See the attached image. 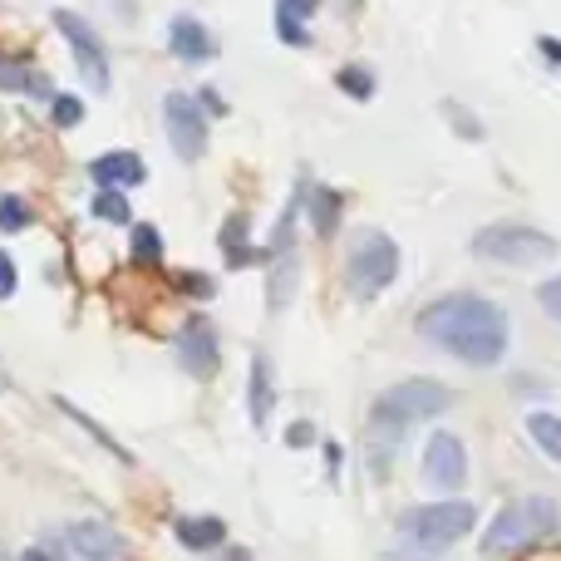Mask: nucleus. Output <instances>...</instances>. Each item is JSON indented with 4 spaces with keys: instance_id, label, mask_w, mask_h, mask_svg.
Masks as SVG:
<instances>
[{
    "instance_id": "9b49d317",
    "label": "nucleus",
    "mask_w": 561,
    "mask_h": 561,
    "mask_svg": "<svg viewBox=\"0 0 561 561\" xmlns=\"http://www.w3.org/2000/svg\"><path fill=\"white\" fill-rule=\"evenodd\" d=\"M173 359L183 375L193 379H217V369H222V335H217V325L207 316H193L178 325L173 335Z\"/></svg>"
},
{
    "instance_id": "5701e85b",
    "label": "nucleus",
    "mask_w": 561,
    "mask_h": 561,
    "mask_svg": "<svg viewBox=\"0 0 561 561\" xmlns=\"http://www.w3.org/2000/svg\"><path fill=\"white\" fill-rule=\"evenodd\" d=\"M128 262L134 266H163V232H158L153 222H134V232H128Z\"/></svg>"
},
{
    "instance_id": "4be33fe9",
    "label": "nucleus",
    "mask_w": 561,
    "mask_h": 561,
    "mask_svg": "<svg viewBox=\"0 0 561 561\" xmlns=\"http://www.w3.org/2000/svg\"><path fill=\"white\" fill-rule=\"evenodd\" d=\"M55 409H59V414H65V419H75V424H79V428H84V434H89V438H94V444H99V448H104V454H114V458H118V463H134V454H128V448H124V444H118V438H114V434H108V428H104V424H99V419H89V414H84V409H79V404H69V399H55Z\"/></svg>"
},
{
    "instance_id": "20e7f679",
    "label": "nucleus",
    "mask_w": 561,
    "mask_h": 561,
    "mask_svg": "<svg viewBox=\"0 0 561 561\" xmlns=\"http://www.w3.org/2000/svg\"><path fill=\"white\" fill-rule=\"evenodd\" d=\"M399 542L424 547V552H448L463 537H473L478 507L468 497H434V503H414L399 513Z\"/></svg>"
},
{
    "instance_id": "c85d7f7f",
    "label": "nucleus",
    "mask_w": 561,
    "mask_h": 561,
    "mask_svg": "<svg viewBox=\"0 0 561 561\" xmlns=\"http://www.w3.org/2000/svg\"><path fill=\"white\" fill-rule=\"evenodd\" d=\"M173 286L183 290V296H193V300H213L217 296V280L207 276V272H178Z\"/></svg>"
},
{
    "instance_id": "f8f14e48",
    "label": "nucleus",
    "mask_w": 561,
    "mask_h": 561,
    "mask_svg": "<svg viewBox=\"0 0 561 561\" xmlns=\"http://www.w3.org/2000/svg\"><path fill=\"white\" fill-rule=\"evenodd\" d=\"M168 55L178 59V65H213L217 59V35L203 25L197 15H173L168 20Z\"/></svg>"
},
{
    "instance_id": "f3484780",
    "label": "nucleus",
    "mask_w": 561,
    "mask_h": 561,
    "mask_svg": "<svg viewBox=\"0 0 561 561\" xmlns=\"http://www.w3.org/2000/svg\"><path fill=\"white\" fill-rule=\"evenodd\" d=\"M306 217H310V232L320 242H330L340 232V222H345V193L325 183H306Z\"/></svg>"
},
{
    "instance_id": "412c9836",
    "label": "nucleus",
    "mask_w": 561,
    "mask_h": 561,
    "mask_svg": "<svg viewBox=\"0 0 561 561\" xmlns=\"http://www.w3.org/2000/svg\"><path fill=\"white\" fill-rule=\"evenodd\" d=\"M523 428H527V438L537 444V454H542L547 463L561 468V414H552V409H527Z\"/></svg>"
},
{
    "instance_id": "f03ea898",
    "label": "nucleus",
    "mask_w": 561,
    "mask_h": 561,
    "mask_svg": "<svg viewBox=\"0 0 561 561\" xmlns=\"http://www.w3.org/2000/svg\"><path fill=\"white\" fill-rule=\"evenodd\" d=\"M454 399L458 394L444 379H428V375H409V379H399V385L379 389L375 404H369V419H365V473L375 478V483H385L399 463V448H404L409 428L448 414Z\"/></svg>"
},
{
    "instance_id": "dca6fc26",
    "label": "nucleus",
    "mask_w": 561,
    "mask_h": 561,
    "mask_svg": "<svg viewBox=\"0 0 561 561\" xmlns=\"http://www.w3.org/2000/svg\"><path fill=\"white\" fill-rule=\"evenodd\" d=\"M320 0H276L272 5V25H276V39L290 49H310L316 35H310V20H316Z\"/></svg>"
},
{
    "instance_id": "72a5a7b5",
    "label": "nucleus",
    "mask_w": 561,
    "mask_h": 561,
    "mask_svg": "<svg viewBox=\"0 0 561 561\" xmlns=\"http://www.w3.org/2000/svg\"><path fill=\"white\" fill-rule=\"evenodd\" d=\"M316 444V424L310 419H296V424L286 428V448H310Z\"/></svg>"
},
{
    "instance_id": "e433bc0d",
    "label": "nucleus",
    "mask_w": 561,
    "mask_h": 561,
    "mask_svg": "<svg viewBox=\"0 0 561 561\" xmlns=\"http://www.w3.org/2000/svg\"><path fill=\"white\" fill-rule=\"evenodd\" d=\"M537 49H542V59H552V65L561 69V39H552V35H542V39H537Z\"/></svg>"
},
{
    "instance_id": "b1692460",
    "label": "nucleus",
    "mask_w": 561,
    "mask_h": 561,
    "mask_svg": "<svg viewBox=\"0 0 561 561\" xmlns=\"http://www.w3.org/2000/svg\"><path fill=\"white\" fill-rule=\"evenodd\" d=\"M335 89H340L345 99H355V104H369V99L379 94V79H375V69L355 59V65H340V69H335Z\"/></svg>"
},
{
    "instance_id": "423d86ee",
    "label": "nucleus",
    "mask_w": 561,
    "mask_h": 561,
    "mask_svg": "<svg viewBox=\"0 0 561 561\" xmlns=\"http://www.w3.org/2000/svg\"><path fill=\"white\" fill-rule=\"evenodd\" d=\"M399 266H404V252L389 232L379 227H359L350 237V252H345V290L355 300H375L385 296L389 286L399 280Z\"/></svg>"
},
{
    "instance_id": "1a4fd4ad",
    "label": "nucleus",
    "mask_w": 561,
    "mask_h": 561,
    "mask_svg": "<svg viewBox=\"0 0 561 561\" xmlns=\"http://www.w3.org/2000/svg\"><path fill=\"white\" fill-rule=\"evenodd\" d=\"M419 478L438 497H458L468 488V444L448 428H434L424 444V458H419Z\"/></svg>"
},
{
    "instance_id": "7c9ffc66",
    "label": "nucleus",
    "mask_w": 561,
    "mask_h": 561,
    "mask_svg": "<svg viewBox=\"0 0 561 561\" xmlns=\"http://www.w3.org/2000/svg\"><path fill=\"white\" fill-rule=\"evenodd\" d=\"M193 94H197V104H203V114H207V118H227V114H232V108H227V99H222V94H217V89H213V84L193 89Z\"/></svg>"
},
{
    "instance_id": "7ed1b4c3",
    "label": "nucleus",
    "mask_w": 561,
    "mask_h": 561,
    "mask_svg": "<svg viewBox=\"0 0 561 561\" xmlns=\"http://www.w3.org/2000/svg\"><path fill=\"white\" fill-rule=\"evenodd\" d=\"M561 533V507L557 497L547 493H527V497H513V503H503L493 513V523L483 527V537H478V552L503 561V557H517V552H533V547L552 542Z\"/></svg>"
},
{
    "instance_id": "a878e982",
    "label": "nucleus",
    "mask_w": 561,
    "mask_h": 561,
    "mask_svg": "<svg viewBox=\"0 0 561 561\" xmlns=\"http://www.w3.org/2000/svg\"><path fill=\"white\" fill-rule=\"evenodd\" d=\"M30 227H35V207L20 193H0V232L15 237V232H30Z\"/></svg>"
},
{
    "instance_id": "ea45409f",
    "label": "nucleus",
    "mask_w": 561,
    "mask_h": 561,
    "mask_svg": "<svg viewBox=\"0 0 561 561\" xmlns=\"http://www.w3.org/2000/svg\"><path fill=\"white\" fill-rule=\"evenodd\" d=\"M0 561H10V557H5V552H0Z\"/></svg>"
},
{
    "instance_id": "bb28decb",
    "label": "nucleus",
    "mask_w": 561,
    "mask_h": 561,
    "mask_svg": "<svg viewBox=\"0 0 561 561\" xmlns=\"http://www.w3.org/2000/svg\"><path fill=\"white\" fill-rule=\"evenodd\" d=\"M444 118H448V124H454V134H458V138H468V144H478V138H488L483 118H473V108H468V104H458V99H444Z\"/></svg>"
},
{
    "instance_id": "9d476101",
    "label": "nucleus",
    "mask_w": 561,
    "mask_h": 561,
    "mask_svg": "<svg viewBox=\"0 0 561 561\" xmlns=\"http://www.w3.org/2000/svg\"><path fill=\"white\" fill-rule=\"evenodd\" d=\"M59 542H65V552L75 561H128L134 557L128 537L118 533L114 523H104V517H75V523H65L59 527Z\"/></svg>"
},
{
    "instance_id": "ddd939ff",
    "label": "nucleus",
    "mask_w": 561,
    "mask_h": 561,
    "mask_svg": "<svg viewBox=\"0 0 561 561\" xmlns=\"http://www.w3.org/2000/svg\"><path fill=\"white\" fill-rule=\"evenodd\" d=\"M89 183L128 193V187H144L148 183V163L134 153V148H114V153H99L94 163H89Z\"/></svg>"
},
{
    "instance_id": "58836bf2",
    "label": "nucleus",
    "mask_w": 561,
    "mask_h": 561,
    "mask_svg": "<svg viewBox=\"0 0 561 561\" xmlns=\"http://www.w3.org/2000/svg\"><path fill=\"white\" fill-rule=\"evenodd\" d=\"M359 5H365V0H345V10H350V15H359Z\"/></svg>"
},
{
    "instance_id": "39448f33",
    "label": "nucleus",
    "mask_w": 561,
    "mask_h": 561,
    "mask_svg": "<svg viewBox=\"0 0 561 561\" xmlns=\"http://www.w3.org/2000/svg\"><path fill=\"white\" fill-rule=\"evenodd\" d=\"M468 252L478 262H493V266H507V272H527V266H542V262H557L561 256V242L552 232L533 222H488L473 232Z\"/></svg>"
},
{
    "instance_id": "6e6552de",
    "label": "nucleus",
    "mask_w": 561,
    "mask_h": 561,
    "mask_svg": "<svg viewBox=\"0 0 561 561\" xmlns=\"http://www.w3.org/2000/svg\"><path fill=\"white\" fill-rule=\"evenodd\" d=\"M163 134H168V144H173V153L183 158V163H197V158L207 153V144H213V118L203 114L197 94H187V89H168L163 94Z\"/></svg>"
},
{
    "instance_id": "c9c22d12",
    "label": "nucleus",
    "mask_w": 561,
    "mask_h": 561,
    "mask_svg": "<svg viewBox=\"0 0 561 561\" xmlns=\"http://www.w3.org/2000/svg\"><path fill=\"white\" fill-rule=\"evenodd\" d=\"M320 454H325V478H330V483H340V463H345L340 444H320Z\"/></svg>"
},
{
    "instance_id": "a211bd4d",
    "label": "nucleus",
    "mask_w": 561,
    "mask_h": 561,
    "mask_svg": "<svg viewBox=\"0 0 561 561\" xmlns=\"http://www.w3.org/2000/svg\"><path fill=\"white\" fill-rule=\"evenodd\" d=\"M247 409H252V424H256V428L272 424V409H276V369H272V355H262V350L252 355V369H247Z\"/></svg>"
},
{
    "instance_id": "4c0bfd02",
    "label": "nucleus",
    "mask_w": 561,
    "mask_h": 561,
    "mask_svg": "<svg viewBox=\"0 0 561 561\" xmlns=\"http://www.w3.org/2000/svg\"><path fill=\"white\" fill-rule=\"evenodd\" d=\"M217 561H256V557H252V547H222Z\"/></svg>"
},
{
    "instance_id": "6ab92c4d",
    "label": "nucleus",
    "mask_w": 561,
    "mask_h": 561,
    "mask_svg": "<svg viewBox=\"0 0 561 561\" xmlns=\"http://www.w3.org/2000/svg\"><path fill=\"white\" fill-rule=\"evenodd\" d=\"M0 89L5 94H30V99H55V84H49L45 69H35L30 59H15V55H0Z\"/></svg>"
},
{
    "instance_id": "f704fd0d",
    "label": "nucleus",
    "mask_w": 561,
    "mask_h": 561,
    "mask_svg": "<svg viewBox=\"0 0 561 561\" xmlns=\"http://www.w3.org/2000/svg\"><path fill=\"white\" fill-rule=\"evenodd\" d=\"M15 561H65V542H59V537H49L45 547H30V552H20Z\"/></svg>"
},
{
    "instance_id": "4468645a",
    "label": "nucleus",
    "mask_w": 561,
    "mask_h": 561,
    "mask_svg": "<svg viewBox=\"0 0 561 561\" xmlns=\"http://www.w3.org/2000/svg\"><path fill=\"white\" fill-rule=\"evenodd\" d=\"M217 252H222V262L232 266V272H247V266L266 262V247L252 242V217L237 207V213H227L222 232H217Z\"/></svg>"
},
{
    "instance_id": "473e14b6",
    "label": "nucleus",
    "mask_w": 561,
    "mask_h": 561,
    "mask_svg": "<svg viewBox=\"0 0 561 561\" xmlns=\"http://www.w3.org/2000/svg\"><path fill=\"white\" fill-rule=\"evenodd\" d=\"M20 290V272H15V256L0 252V300H10Z\"/></svg>"
},
{
    "instance_id": "0eeeda50",
    "label": "nucleus",
    "mask_w": 561,
    "mask_h": 561,
    "mask_svg": "<svg viewBox=\"0 0 561 561\" xmlns=\"http://www.w3.org/2000/svg\"><path fill=\"white\" fill-rule=\"evenodd\" d=\"M55 30L65 35L69 55H75V75L84 79L94 94H108V84H114V65H108V45L104 35H99L94 25H89L84 15H75V10H55Z\"/></svg>"
},
{
    "instance_id": "aec40b11",
    "label": "nucleus",
    "mask_w": 561,
    "mask_h": 561,
    "mask_svg": "<svg viewBox=\"0 0 561 561\" xmlns=\"http://www.w3.org/2000/svg\"><path fill=\"white\" fill-rule=\"evenodd\" d=\"M266 266H272V276H266V306H272V316H276V310H286L290 300H296L300 252H286V256H276V262H266Z\"/></svg>"
},
{
    "instance_id": "393cba45",
    "label": "nucleus",
    "mask_w": 561,
    "mask_h": 561,
    "mask_svg": "<svg viewBox=\"0 0 561 561\" xmlns=\"http://www.w3.org/2000/svg\"><path fill=\"white\" fill-rule=\"evenodd\" d=\"M89 213H94L99 222L134 227V207H128V193H118V187H94V203H89Z\"/></svg>"
},
{
    "instance_id": "2f4dec72",
    "label": "nucleus",
    "mask_w": 561,
    "mask_h": 561,
    "mask_svg": "<svg viewBox=\"0 0 561 561\" xmlns=\"http://www.w3.org/2000/svg\"><path fill=\"white\" fill-rule=\"evenodd\" d=\"M379 561H444V552H424V547H409V542H399V547H389Z\"/></svg>"
},
{
    "instance_id": "2eb2a0df",
    "label": "nucleus",
    "mask_w": 561,
    "mask_h": 561,
    "mask_svg": "<svg viewBox=\"0 0 561 561\" xmlns=\"http://www.w3.org/2000/svg\"><path fill=\"white\" fill-rule=\"evenodd\" d=\"M173 537H178V547H183V552L207 557V552H222V547H227V523H222V517H213V513H183L173 523Z\"/></svg>"
},
{
    "instance_id": "c756f323",
    "label": "nucleus",
    "mask_w": 561,
    "mask_h": 561,
    "mask_svg": "<svg viewBox=\"0 0 561 561\" xmlns=\"http://www.w3.org/2000/svg\"><path fill=\"white\" fill-rule=\"evenodd\" d=\"M537 306L547 310V316L561 325V276H552V280H542V290H537Z\"/></svg>"
},
{
    "instance_id": "cd10ccee",
    "label": "nucleus",
    "mask_w": 561,
    "mask_h": 561,
    "mask_svg": "<svg viewBox=\"0 0 561 561\" xmlns=\"http://www.w3.org/2000/svg\"><path fill=\"white\" fill-rule=\"evenodd\" d=\"M49 118H55V128H79L84 124V99L79 94H55L49 99Z\"/></svg>"
},
{
    "instance_id": "f257e3e1",
    "label": "nucleus",
    "mask_w": 561,
    "mask_h": 561,
    "mask_svg": "<svg viewBox=\"0 0 561 561\" xmlns=\"http://www.w3.org/2000/svg\"><path fill=\"white\" fill-rule=\"evenodd\" d=\"M414 330L424 345H434L438 355L458 359L468 369H497L513 345V320L493 296L478 290H448L434 296L414 316Z\"/></svg>"
}]
</instances>
